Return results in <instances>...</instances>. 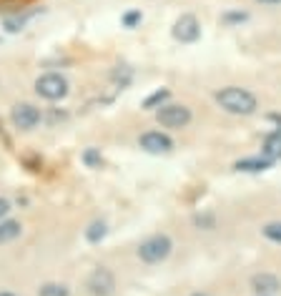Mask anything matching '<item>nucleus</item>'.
I'll return each mask as SVG.
<instances>
[{
  "label": "nucleus",
  "instance_id": "nucleus-5",
  "mask_svg": "<svg viewBox=\"0 0 281 296\" xmlns=\"http://www.w3.org/2000/svg\"><path fill=\"white\" fill-rule=\"evenodd\" d=\"M88 291L93 294V296H111L113 294V289H115V276H113V271L111 269H106V266H98V269H93L91 271V276H88Z\"/></svg>",
  "mask_w": 281,
  "mask_h": 296
},
{
  "label": "nucleus",
  "instance_id": "nucleus-2",
  "mask_svg": "<svg viewBox=\"0 0 281 296\" xmlns=\"http://www.w3.org/2000/svg\"><path fill=\"white\" fill-rule=\"evenodd\" d=\"M171 248H173V244H171V239L166 234H156V236H148L146 241H141L138 256L146 264H161V261L169 258Z\"/></svg>",
  "mask_w": 281,
  "mask_h": 296
},
{
  "label": "nucleus",
  "instance_id": "nucleus-8",
  "mask_svg": "<svg viewBox=\"0 0 281 296\" xmlns=\"http://www.w3.org/2000/svg\"><path fill=\"white\" fill-rule=\"evenodd\" d=\"M141 148L148 153H169L171 148H173V141L166 136V133H161V131H148L138 138Z\"/></svg>",
  "mask_w": 281,
  "mask_h": 296
},
{
  "label": "nucleus",
  "instance_id": "nucleus-17",
  "mask_svg": "<svg viewBox=\"0 0 281 296\" xmlns=\"http://www.w3.org/2000/svg\"><path fill=\"white\" fill-rule=\"evenodd\" d=\"M83 161H86L91 168H101V163H103V158H101V153L96 151V148H88V151L83 153Z\"/></svg>",
  "mask_w": 281,
  "mask_h": 296
},
{
  "label": "nucleus",
  "instance_id": "nucleus-20",
  "mask_svg": "<svg viewBox=\"0 0 281 296\" xmlns=\"http://www.w3.org/2000/svg\"><path fill=\"white\" fill-rule=\"evenodd\" d=\"M8 211H10V203H8L5 198H0V218H3V216H5Z\"/></svg>",
  "mask_w": 281,
  "mask_h": 296
},
{
  "label": "nucleus",
  "instance_id": "nucleus-11",
  "mask_svg": "<svg viewBox=\"0 0 281 296\" xmlns=\"http://www.w3.org/2000/svg\"><path fill=\"white\" fill-rule=\"evenodd\" d=\"M261 151H264V156L271 158V161L281 158V133L266 136V138H264V146H261Z\"/></svg>",
  "mask_w": 281,
  "mask_h": 296
},
{
  "label": "nucleus",
  "instance_id": "nucleus-23",
  "mask_svg": "<svg viewBox=\"0 0 281 296\" xmlns=\"http://www.w3.org/2000/svg\"><path fill=\"white\" fill-rule=\"evenodd\" d=\"M191 296H211V294H206V291H198V294H191Z\"/></svg>",
  "mask_w": 281,
  "mask_h": 296
},
{
  "label": "nucleus",
  "instance_id": "nucleus-4",
  "mask_svg": "<svg viewBox=\"0 0 281 296\" xmlns=\"http://www.w3.org/2000/svg\"><path fill=\"white\" fill-rule=\"evenodd\" d=\"M35 93L46 100H60L68 96V81L60 73H46L35 81Z\"/></svg>",
  "mask_w": 281,
  "mask_h": 296
},
{
  "label": "nucleus",
  "instance_id": "nucleus-14",
  "mask_svg": "<svg viewBox=\"0 0 281 296\" xmlns=\"http://www.w3.org/2000/svg\"><path fill=\"white\" fill-rule=\"evenodd\" d=\"M166 100H169V91H166V88H158L156 93H151V96L143 100V108H161Z\"/></svg>",
  "mask_w": 281,
  "mask_h": 296
},
{
  "label": "nucleus",
  "instance_id": "nucleus-9",
  "mask_svg": "<svg viewBox=\"0 0 281 296\" xmlns=\"http://www.w3.org/2000/svg\"><path fill=\"white\" fill-rule=\"evenodd\" d=\"M251 289L259 294V296H271L276 291H281V279L276 274H256L251 276Z\"/></svg>",
  "mask_w": 281,
  "mask_h": 296
},
{
  "label": "nucleus",
  "instance_id": "nucleus-24",
  "mask_svg": "<svg viewBox=\"0 0 281 296\" xmlns=\"http://www.w3.org/2000/svg\"><path fill=\"white\" fill-rule=\"evenodd\" d=\"M0 296H15V294H10V291H0Z\"/></svg>",
  "mask_w": 281,
  "mask_h": 296
},
{
  "label": "nucleus",
  "instance_id": "nucleus-10",
  "mask_svg": "<svg viewBox=\"0 0 281 296\" xmlns=\"http://www.w3.org/2000/svg\"><path fill=\"white\" fill-rule=\"evenodd\" d=\"M271 168V158L266 156H249V158H241L236 161V171H246V173H261Z\"/></svg>",
  "mask_w": 281,
  "mask_h": 296
},
{
  "label": "nucleus",
  "instance_id": "nucleus-6",
  "mask_svg": "<svg viewBox=\"0 0 281 296\" xmlns=\"http://www.w3.org/2000/svg\"><path fill=\"white\" fill-rule=\"evenodd\" d=\"M10 121H13L15 128L30 131V128H35L40 123V110L35 105H30V103H18L13 108V113H10Z\"/></svg>",
  "mask_w": 281,
  "mask_h": 296
},
{
  "label": "nucleus",
  "instance_id": "nucleus-16",
  "mask_svg": "<svg viewBox=\"0 0 281 296\" xmlns=\"http://www.w3.org/2000/svg\"><path fill=\"white\" fill-rule=\"evenodd\" d=\"M261 231H264V236H266L269 241L281 244V221H271V224H266Z\"/></svg>",
  "mask_w": 281,
  "mask_h": 296
},
{
  "label": "nucleus",
  "instance_id": "nucleus-13",
  "mask_svg": "<svg viewBox=\"0 0 281 296\" xmlns=\"http://www.w3.org/2000/svg\"><path fill=\"white\" fill-rule=\"evenodd\" d=\"M106 234H108V229H106L103 221H93V224L88 226V231H86V239H88L91 244H98V241L106 239Z\"/></svg>",
  "mask_w": 281,
  "mask_h": 296
},
{
  "label": "nucleus",
  "instance_id": "nucleus-21",
  "mask_svg": "<svg viewBox=\"0 0 281 296\" xmlns=\"http://www.w3.org/2000/svg\"><path fill=\"white\" fill-rule=\"evenodd\" d=\"M269 121H274V123H276V133H281V116L271 113V116H269Z\"/></svg>",
  "mask_w": 281,
  "mask_h": 296
},
{
  "label": "nucleus",
  "instance_id": "nucleus-1",
  "mask_svg": "<svg viewBox=\"0 0 281 296\" xmlns=\"http://www.w3.org/2000/svg\"><path fill=\"white\" fill-rule=\"evenodd\" d=\"M216 103L226 110V113H233V116H251L259 108L256 96L251 91H246V88H238V86L221 88L216 93Z\"/></svg>",
  "mask_w": 281,
  "mask_h": 296
},
{
  "label": "nucleus",
  "instance_id": "nucleus-22",
  "mask_svg": "<svg viewBox=\"0 0 281 296\" xmlns=\"http://www.w3.org/2000/svg\"><path fill=\"white\" fill-rule=\"evenodd\" d=\"M259 3H266V5H276V3H281V0H259Z\"/></svg>",
  "mask_w": 281,
  "mask_h": 296
},
{
  "label": "nucleus",
  "instance_id": "nucleus-12",
  "mask_svg": "<svg viewBox=\"0 0 281 296\" xmlns=\"http://www.w3.org/2000/svg\"><path fill=\"white\" fill-rule=\"evenodd\" d=\"M20 231H23V226L18 224V221H3V224H0V244L15 241L20 236Z\"/></svg>",
  "mask_w": 281,
  "mask_h": 296
},
{
  "label": "nucleus",
  "instance_id": "nucleus-3",
  "mask_svg": "<svg viewBox=\"0 0 281 296\" xmlns=\"http://www.w3.org/2000/svg\"><path fill=\"white\" fill-rule=\"evenodd\" d=\"M156 121L164 128H186L191 123V108L181 103H164L156 110Z\"/></svg>",
  "mask_w": 281,
  "mask_h": 296
},
{
  "label": "nucleus",
  "instance_id": "nucleus-15",
  "mask_svg": "<svg viewBox=\"0 0 281 296\" xmlns=\"http://www.w3.org/2000/svg\"><path fill=\"white\" fill-rule=\"evenodd\" d=\"M70 291H68V286H63V284H43L38 289V296H68Z\"/></svg>",
  "mask_w": 281,
  "mask_h": 296
},
{
  "label": "nucleus",
  "instance_id": "nucleus-18",
  "mask_svg": "<svg viewBox=\"0 0 281 296\" xmlns=\"http://www.w3.org/2000/svg\"><path fill=\"white\" fill-rule=\"evenodd\" d=\"M138 20H141V13H128V15L123 18V23H126L128 28H133V25H136Z\"/></svg>",
  "mask_w": 281,
  "mask_h": 296
},
{
  "label": "nucleus",
  "instance_id": "nucleus-19",
  "mask_svg": "<svg viewBox=\"0 0 281 296\" xmlns=\"http://www.w3.org/2000/svg\"><path fill=\"white\" fill-rule=\"evenodd\" d=\"M224 20H226V23H233V20H246V13H228V15H224Z\"/></svg>",
  "mask_w": 281,
  "mask_h": 296
},
{
  "label": "nucleus",
  "instance_id": "nucleus-7",
  "mask_svg": "<svg viewBox=\"0 0 281 296\" xmlns=\"http://www.w3.org/2000/svg\"><path fill=\"white\" fill-rule=\"evenodd\" d=\"M198 35H201V25H198L196 15L186 13V15H181V18L173 23V38H176V41H181V43H193V41H198Z\"/></svg>",
  "mask_w": 281,
  "mask_h": 296
}]
</instances>
